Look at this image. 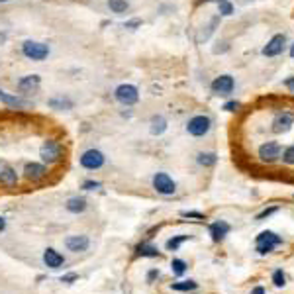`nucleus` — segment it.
Returning <instances> with one entry per match:
<instances>
[{
	"label": "nucleus",
	"instance_id": "36",
	"mask_svg": "<svg viewBox=\"0 0 294 294\" xmlns=\"http://www.w3.org/2000/svg\"><path fill=\"white\" fill-rule=\"evenodd\" d=\"M157 277H159V271H149V275H147V281L151 283V281H153V279H157Z\"/></svg>",
	"mask_w": 294,
	"mask_h": 294
},
{
	"label": "nucleus",
	"instance_id": "14",
	"mask_svg": "<svg viewBox=\"0 0 294 294\" xmlns=\"http://www.w3.org/2000/svg\"><path fill=\"white\" fill-rule=\"evenodd\" d=\"M294 124V116L291 112H283V114H279L277 118H275V122H273V131H277V133H285V131H289L293 128Z\"/></svg>",
	"mask_w": 294,
	"mask_h": 294
},
{
	"label": "nucleus",
	"instance_id": "7",
	"mask_svg": "<svg viewBox=\"0 0 294 294\" xmlns=\"http://www.w3.org/2000/svg\"><path fill=\"white\" fill-rule=\"evenodd\" d=\"M210 128H212V120H210L208 116H195V118H191L189 124H187V131H189L191 135H195V137L206 135V133L210 131Z\"/></svg>",
	"mask_w": 294,
	"mask_h": 294
},
{
	"label": "nucleus",
	"instance_id": "6",
	"mask_svg": "<svg viewBox=\"0 0 294 294\" xmlns=\"http://www.w3.org/2000/svg\"><path fill=\"white\" fill-rule=\"evenodd\" d=\"M153 189L163 196H171L177 193V183L171 179V175L167 173H157L153 177Z\"/></svg>",
	"mask_w": 294,
	"mask_h": 294
},
{
	"label": "nucleus",
	"instance_id": "17",
	"mask_svg": "<svg viewBox=\"0 0 294 294\" xmlns=\"http://www.w3.org/2000/svg\"><path fill=\"white\" fill-rule=\"evenodd\" d=\"M229 233V224H226L224 220H218V222H212L210 224V235H212V241H222L226 235Z\"/></svg>",
	"mask_w": 294,
	"mask_h": 294
},
{
	"label": "nucleus",
	"instance_id": "30",
	"mask_svg": "<svg viewBox=\"0 0 294 294\" xmlns=\"http://www.w3.org/2000/svg\"><path fill=\"white\" fill-rule=\"evenodd\" d=\"M283 161L287 165H294V145H291L289 149H285L283 153Z\"/></svg>",
	"mask_w": 294,
	"mask_h": 294
},
{
	"label": "nucleus",
	"instance_id": "3",
	"mask_svg": "<svg viewBox=\"0 0 294 294\" xmlns=\"http://www.w3.org/2000/svg\"><path fill=\"white\" fill-rule=\"evenodd\" d=\"M79 163L83 169H87V171H98V169H102L104 163H106V155L100 151V149H87L81 157H79Z\"/></svg>",
	"mask_w": 294,
	"mask_h": 294
},
{
	"label": "nucleus",
	"instance_id": "42",
	"mask_svg": "<svg viewBox=\"0 0 294 294\" xmlns=\"http://www.w3.org/2000/svg\"><path fill=\"white\" fill-rule=\"evenodd\" d=\"M4 2H10V0H0V4H4Z\"/></svg>",
	"mask_w": 294,
	"mask_h": 294
},
{
	"label": "nucleus",
	"instance_id": "33",
	"mask_svg": "<svg viewBox=\"0 0 294 294\" xmlns=\"http://www.w3.org/2000/svg\"><path fill=\"white\" fill-rule=\"evenodd\" d=\"M273 212H277V208H271V210H265V212H261V214H259V216H257V220H259V222H261V220H265V218H267V216H271V214H273Z\"/></svg>",
	"mask_w": 294,
	"mask_h": 294
},
{
	"label": "nucleus",
	"instance_id": "34",
	"mask_svg": "<svg viewBox=\"0 0 294 294\" xmlns=\"http://www.w3.org/2000/svg\"><path fill=\"white\" fill-rule=\"evenodd\" d=\"M237 108H239V104H237V102H228V104L224 106V110H228V112H235Z\"/></svg>",
	"mask_w": 294,
	"mask_h": 294
},
{
	"label": "nucleus",
	"instance_id": "13",
	"mask_svg": "<svg viewBox=\"0 0 294 294\" xmlns=\"http://www.w3.org/2000/svg\"><path fill=\"white\" fill-rule=\"evenodd\" d=\"M212 91H214L216 95H222V97L231 95V91H233V79H231L229 75H222V77L214 79V83H212Z\"/></svg>",
	"mask_w": 294,
	"mask_h": 294
},
{
	"label": "nucleus",
	"instance_id": "10",
	"mask_svg": "<svg viewBox=\"0 0 294 294\" xmlns=\"http://www.w3.org/2000/svg\"><path fill=\"white\" fill-rule=\"evenodd\" d=\"M91 245V239L87 235H69L65 239V247L71 253H83Z\"/></svg>",
	"mask_w": 294,
	"mask_h": 294
},
{
	"label": "nucleus",
	"instance_id": "38",
	"mask_svg": "<svg viewBox=\"0 0 294 294\" xmlns=\"http://www.w3.org/2000/svg\"><path fill=\"white\" fill-rule=\"evenodd\" d=\"M251 294H265V289H263V287H257V289L251 291Z\"/></svg>",
	"mask_w": 294,
	"mask_h": 294
},
{
	"label": "nucleus",
	"instance_id": "18",
	"mask_svg": "<svg viewBox=\"0 0 294 294\" xmlns=\"http://www.w3.org/2000/svg\"><path fill=\"white\" fill-rule=\"evenodd\" d=\"M87 206H89V202L83 196H73V198L67 200L65 204L67 212H71V214H83L87 210Z\"/></svg>",
	"mask_w": 294,
	"mask_h": 294
},
{
	"label": "nucleus",
	"instance_id": "29",
	"mask_svg": "<svg viewBox=\"0 0 294 294\" xmlns=\"http://www.w3.org/2000/svg\"><path fill=\"white\" fill-rule=\"evenodd\" d=\"M273 283H275V287H279V289L287 285V277H285V273H283L281 269L273 273Z\"/></svg>",
	"mask_w": 294,
	"mask_h": 294
},
{
	"label": "nucleus",
	"instance_id": "41",
	"mask_svg": "<svg viewBox=\"0 0 294 294\" xmlns=\"http://www.w3.org/2000/svg\"><path fill=\"white\" fill-rule=\"evenodd\" d=\"M291 55L294 57V45H293V49H291Z\"/></svg>",
	"mask_w": 294,
	"mask_h": 294
},
{
	"label": "nucleus",
	"instance_id": "11",
	"mask_svg": "<svg viewBox=\"0 0 294 294\" xmlns=\"http://www.w3.org/2000/svg\"><path fill=\"white\" fill-rule=\"evenodd\" d=\"M39 85H41V77L39 75H26V77H22L18 81L16 89H18V93L30 95V93H35L39 89Z\"/></svg>",
	"mask_w": 294,
	"mask_h": 294
},
{
	"label": "nucleus",
	"instance_id": "2",
	"mask_svg": "<svg viewBox=\"0 0 294 294\" xmlns=\"http://www.w3.org/2000/svg\"><path fill=\"white\" fill-rule=\"evenodd\" d=\"M22 53H24V57L30 59V61H45V59L49 57L51 49H49V45H45V43H41V41L28 39V41H24V45H22Z\"/></svg>",
	"mask_w": 294,
	"mask_h": 294
},
{
	"label": "nucleus",
	"instance_id": "16",
	"mask_svg": "<svg viewBox=\"0 0 294 294\" xmlns=\"http://www.w3.org/2000/svg\"><path fill=\"white\" fill-rule=\"evenodd\" d=\"M285 41H287L285 35H281V33L275 35V37L267 43V47L263 49V53H265L267 57H275V55H279V53L283 51V47H285Z\"/></svg>",
	"mask_w": 294,
	"mask_h": 294
},
{
	"label": "nucleus",
	"instance_id": "37",
	"mask_svg": "<svg viewBox=\"0 0 294 294\" xmlns=\"http://www.w3.org/2000/svg\"><path fill=\"white\" fill-rule=\"evenodd\" d=\"M137 26H139V20H133V22H128V24H126V28H130V30L137 28Z\"/></svg>",
	"mask_w": 294,
	"mask_h": 294
},
{
	"label": "nucleus",
	"instance_id": "12",
	"mask_svg": "<svg viewBox=\"0 0 294 294\" xmlns=\"http://www.w3.org/2000/svg\"><path fill=\"white\" fill-rule=\"evenodd\" d=\"M43 263H45V267H49V269H61L63 265H65V257L57 251V249H53V247H47L45 251H43Z\"/></svg>",
	"mask_w": 294,
	"mask_h": 294
},
{
	"label": "nucleus",
	"instance_id": "1",
	"mask_svg": "<svg viewBox=\"0 0 294 294\" xmlns=\"http://www.w3.org/2000/svg\"><path fill=\"white\" fill-rule=\"evenodd\" d=\"M39 157H41V163L45 165L59 163L63 159V145L57 139H45L39 149Z\"/></svg>",
	"mask_w": 294,
	"mask_h": 294
},
{
	"label": "nucleus",
	"instance_id": "5",
	"mask_svg": "<svg viewBox=\"0 0 294 294\" xmlns=\"http://www.w3.org/2000/svg\"><path fill=\"white\" fill-rule=\"evenodd\" d=\"M114 97H116V100H118L122 106H133V104H137V100H139V91H137L133 85L124 83V85H120V87L114 91Z\"/></svg>",
	"mask_w": 294,
	"mask_h": 294
},
{
	"label": "nucleus",
	"instance_id": "21",
	"mask_svg": "<svg viewBox=\"0 0 294 294\" xmlns=\"http://www.w3.org/2000/svg\"><path fill=\"white\" fill-rule=\"evenodd\" d=\"M135 255L137 257H159L161 253H159V249L155 247V245H151V243H139L137 247H135Z\"/></svg>",
	"mask_w": 294,
	"mask_h": 294
},
{
	"label": "nucleus",
	"instance_id": "31",
	"mask_svg": "<svg viewBox=\"0 0 294 294\" xmlns=\"http://www.w3.org/2000/svg\"><path fill=\"white\" fill-rule=\"evenodd\" d=\"M83 189H85V191H97V189H100V183H98V181H91V179H89V181H85V183H83Z\"/></svg>",
	"mask_w": 294,
	"mask_h": 294
},
{
	"label": "nucleus",
	"instance_id": "20",
	"mask_svg": "<svg viewBox=\"0 0 294 294\" xmlns=\"http://www.w3.org/2000/svg\"><path fill=\"white\" fill-rule=\"evenodd\" d=\"M0 100H2L6 106H12V108H26V106H28L26 100H22V98L16 97V95H8L6 91H0Z\"/></svg>",
	"mask_w": 294,
	"mask_h": 294
},
{
	"label": "nucleus",
	"instance_id": "32",
	"mask_svg": "<svg viewBox=\"0 0 294 294\" xmlns=\"http://www.w3.org/2000/svg\"><path fill=\"white\" fill-rule=\"evenodd\" d=\"M77 279H79V275H75V273H69V275H63V277H61V283H65V285H73Z\"/></svg>",
	"mask_w": 294,
	"mask_h": 294
},
{
	"label": "nucleus",
	"instance_id": "25",
	"mask_svg": "<svg viewBox=\"0 0 294 294\" xmlns=\"http://www.w3.org/2000/svg\"><path fill=\"white\" fill-rule=\"evenodd\" d=\"M196 285L195 281H181V283H173L171 289L177 291V293H191V291H196Z\"/></svg>",
	"mask_w": 294,
	"mask_h": 294
},
{
	"label": "nucleus",
	"instance_id": "8",
	"mask_svg": "<svg viewBox=\"0 0 294 294\" xmlns=\"http://www.w3.org/2000/svg\"><path fill=\"white\" fill-rule=\"evenodd\" d=\"M47 165L45 163H39V161H32V163H26L24 165V177L32 183H39L47 177Z\"/></svg>",
	"mask_w": 294,
	"mask_h": 294
},
{
	"label": "nucleus",
	"instance_id": "28",
	"mask_svg": "<svg viewBox=\"0 0 294 294\" xmlns=\"http://www.w3.org/2000/svg\"><path fill=\"white\" fill-rule=\"evenodd\" d=\"M218 8H220V16H231L233 12V6L228 0H218Z\"/></svg>",
	"mask_w": 294,
	"mask_h": 294
},
{
	"label": "nucleus",
	"instance_id": "22",
	"mask_svg": "<svg viewBox=\"0 0 294 294\" xmlns=\"http://www.w3.org/2000/svg\"><path fill=\"white\" fill-rule=\"evenodd\" d=\"M149 131L153 133V135H161L165 130H167V120H165L163 116H153L151 118V122H149Z\"/></svg>",
	"mask_w": 294,
	"mask_h": 294
},
{
	"label": "nucleus",
	"instance_id": "35",
	"mask_svg": "<svg viewBox=\"0 0 294 294\" xmlns=\"http://www.w3.org/2000/svg\"><path fill=\"white\" fill-rule=\"evenodd\" d=\"M183 216H187V218H198V220H202V218H204L200 212H183Z\"/></svg>",
	"mask_w": 294,
	"mask_h": 294
},
{
	"label": "nucleus",
	"instance_id": "19",
	"mask_svg": "<svg viewBox=\"0 0 294 294\" xmlns=\"http://www.w3.org/2000/svg\"><path fill=\"white\" fill-rule=\"evenodd\" d=\"M47 106H49L51 110H59V112H63V110H73L75 102L67 97H55V98H49V100H47Z\"/></svg>",
	"mask_w": 294,
	"mask_h": 294
},
{
	"label": "nucleus",
	"instance_id": "40",
	"mask_svg": "<svg viewBox=\"0 0 294 294\" xmlns=\"http://www.w3.org/2000/svg\"><path fill=\"white\" fill-rule=\"evenodd\" d=\"M289 87H291V89L294 91V79H293V81H289Z\"/></svg>",
	"mask_w": 294,
	"mask_h": 294
},
{
	"label": "nucleus",
	"instance_id": "23",
	"mask_svg": "<svg viewBox=\"0 0 294 294\" xmlns=\"http://www.w3.org/2000/svg\"><path fill=\"white\" fill-rule=\"evenodd\" d=\"M108 8L114 14H126L130 10V2L128 0H108Z\"/></svg>",
	"mask_w": 294,
	"mask_h": 294
},
{
	"label": "nucleus",
	"instance_id": "27",
	"mask_svg": "<svg viewBox=\"0 0 294 294\" xmlns=\"http://www.w3.org/2000/svg\"><path fill=\"white\" fill-rule=\"evenodd\" d=\"M196 161L202 167H214L216 161H218V157H216V153H198Z\"/></svg>",
	"mask_w": 294,
	"mask_h": 294
},
{
	"label": "nucleus",
	"instance_id": "39",
	"mask_svg": "<svg viewBox=\"0 0 294 294\" xmlns=\"http://www.w3.org/2000/svg\"><path fill=\"white\" fill-rule=\"evenodd\" d=\"M4 229H6V220L0 216V231H4Z\"/></svg>",
	"mask_w": 294,
	"mask_h": 294
},
{
	"label": "nucleus",
	"instance_id": "26",
	"mask_svg": "<svg viewBox=\"0 0 294 294\" xmlns=\"http://www.w3.org/2000/svg\"><path fill=\"white\" fill-rule=\"evenodd\" d=\"M171 271H173L175 277H183L189 271V265H187V261H183V259H173L171 261Z\"/></svg>",
	"mask_w": 294,
	"mask_h": 294
},
{
	"label": "nucleus",
	"instance_id": "9",
	"mask_svg": "<svg viewBox=\"0 0 294 294\" xmlns=\"http://www.w3.org/2000/svg\"><path fill=\"white\" fill-rule=\"evenodd\" d=\"M259 157L265 163H273L281 157V145L277 141H267L259 147Z\"/></svg>",
	"mask_w": 294,
	"mask_h": 294
},
{
	"label": "nucleus",
	"instance_id": "15",
	"mask_svg": "<svg viewBox=\"0 0 294 294\" xmlns=\"http://www.w3.org/2000/svg\"><path fill=\"white\" fill-rule=\"evenodd\" d=\"M0 185L2 187H16L18 185V173L14 167H10V165L0 167Z\"/></svg>",
	"mask_w": 294,
	"mask_h": 294
},
{
	"label": "nucleus",
	"instance_id": "4",
	"mask_svg": "<svg viewBox=\"0 0 294 294\" xmlns=\"http://www.w3.org/2000/svg\"><path fill=\"white\" fill-rule=\"evenodd\" d=\"M283 243V239L275 233V231H261L259 235H257V241H255V247H257V251L265 255V253H271L277 245H281Z\"/></svg>",
	"mask_w": 294,
	"mask_h": 294
},
{
	"label": "nucleus",
	"instance_id": "24",
	"mask_svg": "<svg viewBox=\"0 0 294 294\" xmlns=\"http://www.w3.org/2000/svg\"><path fill=\"white\" fill-rule=\"evenodd\" d=\"M187 239H191V235H185V233H183V235H175V237H171V239L165 243V247H167V251H177Z\"/></svg>",
	"mask_w": 294,
	"mask_h": 294
}]
</instances>
